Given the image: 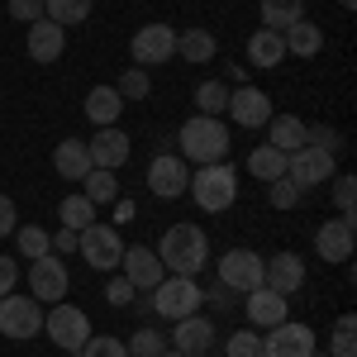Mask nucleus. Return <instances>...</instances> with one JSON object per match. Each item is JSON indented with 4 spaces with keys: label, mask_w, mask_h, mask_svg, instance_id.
<instances>
[{
    "label": "nucleus",
    "mask_w": 357,
    "mask_h": 357,
    "mask_svg": "<svg viewBox=\"0 0 357 357\" xmlns=\"http://www.w3.org/2000/svg\"><path fill=\"white\" fill-rule=\"evenodd\" d=\"M153 252H158V262L167 267V276H195L205 262H210L205 229H195V224H172Z\"/></svg>",
    "instance_id": "f257e3e1"
},
{
    "label": "nucleus",
    "mask_w": 357,
    "mask_h": 357,
    "mask_svg": "<svg viewBox=\"0 0 357 357\" xmlns=\"http://www.w3.org/2000/svg\"><path fill=\"white\" fill-rule=\"evenodd\" d=\"M176 143H181V158L210 167V162H224V153H229V129H224L215 114H195V119L181 124Z\"/></svg>",
    "instance_id": "f03ea898"
},
{
    "label": "nucleus",
    "mask_w": 357,
    "mask_h": 357,
    "mask_svg": "<svg viewBox=\"0 0 357 357\" xmlns=\"http://www.w3.org/2000/svg\"><path fill=\"white\" fill-rule=\"evenodd\" d=\"M186 191L195 195L200 210H229L234 195H238V176H234V167H229V162H210V167H200V172L191 176Z\"/></svg>",
    "instance_id": "7ed1b4c3"
},
{
    "label": "nucleus",
    "mask_w": 357,
    "mask_h": 357,
    "mask_svg": "<svg viewBox=\"0 0 357 357\" xmlns=\"http://www.w3.org/2000/svg\"><path fill=\"white\" fill-rule=\"evenodd\" d=\"M205 305V291L195 286V276H162L153 286V310L167 314V319H186Z\"/></svg>",
    "instance_id": "20e7f679"
},
{
    "label": "nucleus",
    "mask_w": 357,
    "mask_h": 357,
    "mask_svg": "<svg viewBox=\"0 0 357 357\" xmlns=\"http://www.w3.org/2000/svg\"><path fill=\"white\" fill-rule=\"evenodd\" d=\"M67 286H72V272H67V262L57 252H43V257L29 262V291H33L38 305H57L67 296Z\"/></svg>",
    "instance_id": "39448f33"
},
{
    "label": "nucleus",
    "mask_w": 357,
    "mask_h": 357,
    "mask_svg": "<svg viewBox=\"0 0 357 357\" xmlns=\"http://www.w3.org/2000/svg\"><path fill=\"white\" fill-rule=\"evenodd\" d=\"M43 329H48V338H53L62 353H82V343L91 338V319H86L77 305L57 301L48 314H43Z\"/></svg>",
    "instance_id": "423d86ee"
},
{
    "label": "nucleus",
    "mask_w": 357,
    "mask_h": 357,
    "mask_svg": "<svg viewBox=\"0 0 357 357\" xmlns=\"http://www.w3.org/2000/svg\"><path fill=\"white\" fill-rule=\"evenodd\" d=\"M77 252H82L96 272H110V267H119V257H124V238H119V229H110V224H91V229H82V238H77Z\"/></svg>",
    "instance_id": "0eeeda50"
},
{
    "label": "nucleus",
    "mask_w": 357,
    "mask_h": 357,
    "mask_svg": "<svg viewBox=\"0 0 357 357\" xmlns=\"http://www.w3.org/2000/svg\"><path fill=\"white\" fill-rule=\"evenodd\" d=\"M286 176L301 186V191H310V186H324V181H333L338 172H333V153H324V148H296V153H286Z\"/></svg>",
    "instance_id": "6e6552de"
},
{
    "label": "nucleus",
    "mask_w": 357,
    "mask_h": 357,
    "mask_svg": "<svg viewBox=\"0 0 357 357\" xmlns=\"http://www.w3.org/2000/svg\"><path fill=\"white\" fill-rule=\"evenodd\" d=\"M43 329V305L33 296H0V333L5 338H33Z\"/></svg>",
    "instance_id": "1a4fd4ad"
},
{
    "label": "nucleus",
    "mask_w": 357,
    "mask_h": 357,
    "mask_svg": "<svg viewBox=\"0 0 357 357\" xmlns=\"http://www.w3.org/2000/svg\"><path fill=\"white\" fill-rule=\"evenodd\" d=\"M220 281L229 291H257L262 286V257L252 252V248H229L220 257Z\"/></svg>",
    "instance_id": "9d476101"
},
{
    "label": "nucleus",
    "mask_w": 357,
    "mask_h": 357,
    "mask_svg": "<svg viewBox=\"0 0 357 357\" xmlns=\"http://www.w3.org/2000/svg\"><path fill=\"white\" fill-rule=\"evenodd\" d=\"M314 353V329L310 324H291L281 319L272 333H262V357H310Z\"/></svg>",
    "instance_id": "9b49d317"
},
{
    "label": "nucleus",
    "mask_w": 357,
    "mask_h": 357,
    "mask_svg": "<svg viewBox=\"0 0 357 357\" xmlns=\"http://www.w3.org/2000/svg\"><path fill=\"white\" fill-rule=\"evenodd\" d=\"M186 186H191V172H186V162L176 153H158L148 162V191L158 195V200H176Z\"/></svg>",
    "instance_id": "f8f14e48"
},
{
    "label": "nucleus",
    "mask_w": 357,
    "mask_h": 357,
    "mask_svg": "<svg viewBox=\"0 0 357 357\" xmlns=\"http://www.w3.org/2000/svg\"><path fill=\"white\" fill-rule=\"evenodd\" d=\"M129 48H134L138 67H158V62H167V57H176V29L172 24H143Z\"/></svg>",
    "instance_id": "ddd939ff"
},
{
    "label": "nucleus",
    "mask_w": 357,
    "mask_h": 357,
    "mask_svg": "<svg viewBox=\"0 0 357 357\" xmlns=\"http://www.w3.org/2000/svg\"><path fill=\"white\" fill-rule=\"evenodd\" d=\"M262 286H272L276 296H296L305 286V257L301 252H276V257H267L262 262Z\"/></svg>",
    "instance_id": "4468645a"
},
{
    "label": "nucleus",
    "mask_w": 357,
    "mask_h": 357,
    "mask_svg": "<svg viewBox=\"0 0 357 357\" xmlns=\"http://www.w3.org/2000/svg\"><path fill=\"white\" fill-rule=\"evenodd\" d=\"M167 348L181 357H205L215 348V324L200 314H186V319H176V333H167Z\"/></svg>",
    "instance_id": "2eb2a0df"
},
{
    "label": "nucleus",
    "mask_w": 357,
    "mask_h": 357,
    "mask_svg": "<svg viewBox=\"0 0 357 357\" xmlns=\"http://www.w3.org/2000/svg\"><path fill=\"white\" fill-rule=\"evenodd\" d=\"M353 243H357V224L348 220V215L319 224V234H314V252H319L324 262H348V257H353Z\"/></svg>",
    "instance_id": "dca6fc26"
},
{
    "label": "nucleus",
    "mask_w": 357,
    "mask_h": 357,
    "mask_svg": "<svg viewBox=\"0 0 357 357\" xmlns=\"http://www.w3.org/2000/svg\"><path fill=\"white\" fill-rule=\"evenodd\" d=\"M224 114H234V124H243V129H262L272 119V100H267V91L243 86V91H229V110Z\"/></svg>",
    "instance_id": "f3484780"
},
{
    "label": "nucleus",
    "mask_w": 357,
    "mask_h": 357,
    "mask_svg": "<svg viewBox=\"0 0 357 357\" xmlns=\"http://www.w3.org/2000/svg\"><path fill=\"white\" fill-rule=\"evenodd\" d=\"M86 153H91V167L114 172V167L129 162V134H124V129H114V124H105V129H96V138L86 143Z\"/></svg>",
    "instance_id": "a211bd4d"
},
{
    "label": "nucleus",
    "mask_w": 357,
    "mask_h": 357,
    "mask_svg": "<svg viewBox=\"0 0 357 357\" xmlns=\"http://www.w3.org/2000/svg\"><path fill=\"white\" fill-rule=\"evenodd\" d=\"M119 262H124V276L134 281V291H153V286L167 276V267L158 262V252H153V248H143V243L124 248V257H119Z\"/></svg>",
    "instance_id": "6ab92c4d"
},
{
    "label": "nucleus",
    "mask_w": 357,
    "mask_h": 357,
    "mask_svg": "<svg viewBox=\"0 0 357 357\" xmlns=\"http://www.w3.org/2000/svg\"><path fill=\"white\" fill-rule=\"evenodd\" d=\"M67 48V29L53 24V20H33L29 24V57L33 62H57Z\"/></svg>",
    "instance_id": "aec40b11"
},
{
    "label": "nucleus",
    "mask_w": 357,
    "mask_h": 357,
    "mask_svg": "<svg viewBox=\"0 0 357 357\" xmlns=\"http://www.w3.org/2000/svg\"><path fill=\"white\" fill-rule=\"evenodd\" d=\"M243 310H248V319H252L257 329H272V324L286 319V296H276L272 286H257V291L243 296Z\"/></svg>",
    "instance_id": "412c9836"
},
{
    "label": "nucleus",
    "mask_w": 357,
    "mask_h": 357,
    "mask_svg": "<svg viewBox=\"0 0 357 357\" xmlns=\"http://www.w3.org/2000/svg\"><path fill=\"white\" fill-rule=\"evenodd\" d=\"M53 167H57L62 181H82L86 172H91V153H86V143H82V138H62V143L53 148Z\"/></svg>",
    "instance_id": "4be33fe9"
},
{
    "label": "nucleus",
    "mask_w": 357,
    "mask_h": 357,
    "mask_svg": "<svg viewBox=\"0 0 357 357\" xmlns=\"http://www.w3.org/2000/svg\"><path fill=\"white\" fill-rule=\"evenodd\" d=\"M124 114V100H119V91L114 86H96L91 96H86V119L96 124V129H105Z\"/></svg>",
    "instance_id": "5701e85b"
},
{
    "label": "nucleus",
    "mask_w": 357,
    "mask_h": 357,
    "mask_svg": "<svg viewBox=\"0 0 357 357\" xmlns=\"http://www.w3.org/2000/svg\"><path fill=\"white\" fill-rule=\"evenodd\" d=\"M305 129H310V124H305V119H296V114H272V119H267V143H272V148H281V153H296V148H305Z\"/></svg>",
    "instance_id": "b1692460"
},
{
    "label": "nucleus",
    "mask_w": 357,
    "mask_h": 357,
    "mask_svg": "<svg viewBox=\"0 0 357 357\" xmlns=\"http://www.w3.org/2000/svg\"><path fill=\"white\" fill-rule=\"evenodd\" d=\"M281 43H286V53H296V57H314L324 48V29L310 24V20H296V24L281 33Z\"/></svg>",
    "instance_id": "393cba45"
},
{
    "label": "nucleus",
    "mask_w": 357,
    "mask_h": 357,
    "mask_svg": "<svg viewBox=\"0 0 357 357\" xmlns=\"http://www.w3.org/2000/svg\"><path fill=\"white\" fill-rule=\"evenodd\" d=\"M248 57H252V67H276V62L286 57L281 33H276V29H257V33L248 38Z\"/></svg>",
    "instance_id": "a878e982"
},
{
    "label": "nucleus",
    "mask_w": 357,
    "mask_h": 357,
    "mask_svg": "<svg viewBox=\"0 0 357 357\" xmlns=\"http://www.w3.org/2000/svg\"><path fill=\"white\" fill-rule=\"evenodd\" d=\"M248 172H252L257 181H276V176H286V153L272 148V143H262V148L248 153Z\"/></svg>",
    "instance_id": "bb28decb"
},
{
    "label": "nucleus",
    "mask_w": 357,
    "mask_h": 357,
    "mask_svg": "<svg viewBox=\"0 0 357 357\" xmlns=\"http://www.w3.org/2000/svg\"><path fill=\"white\" fill-rule=\"evenodd\" d=\"M296 20H305V0H262V24L267 29L286 33Z\"/></svg>",
    "instance_id": "cd10ccee"
},
{
    "label": "nucleus",
    "mask_w": 357,
    "mask_h": 357,
    "mask_svg": "<svg viewBox=\"0 0 357 357\" xmlns=\"http://www.w3.org/2000/svg\"><path fill=\"white\" fill-rule=\"evenodd\" d=\"M176 53L186 57V62H210V57H215V33H210V29H186V33H176Z\"/></svg>",
    "instance_id": "c85d7f7f"
},
{
    "label": "nucleus",
    "mask_w": 357,
    "mask_h": 357,
    "mask_svg": "<svg viewBox=\"0 0 357 357\" xmlns=\"http://www.w3.org/2000/svg\"><path fill=\"white\" fill-rule=\"evenodd\" d=\"M57 220H62V229L82 234V229H91V224H96V205H91L86 195H67V200L57 205Z\"/></svg>",
    "instance_id": "c756f323"
},
{
    "label": "nucleus",
    "mask_w": 357,
    "mask_h": 357,
    "mask_svg": "<svg viewBox=\"0 0 357 357\" xmlns=\"http://www.w3.org/2000/svg\"><path fill=\"white\" fill-rule=\"evenodd\" d=\"M82 181H86L82 195L91 200V205H110V200H119V181H114V172H105V167H91Z\"/></svg>",
    "instance_id": "7c9ffc66"
},
{
    "label": "nucleus",
    "mask_w": 357,
    "mask_h": 357,
    "mask_svg": "<svg viewBox=\"0 0 357 357\" xmlns=\"http://www.w3.org/2000/svg\"><path fill=\"white\" fill-rule=\"evenodd\" d=\"M86 15H91V0H43V20H53L62 29L82 24Z\"/></svg>",
    "instance_id": "2f4dec72"
},
{
    "label": "nucleus",
    "mask_w": 357,
    "mask_h": 357,
    "mask_svg": "<svg viewBox=\"0 0 357 357\" xmlns=\"http://www.w3.org/2000/svg\"><path fill=\"white\" fill-rule=\"evenodd\" d=\"M195 110L220 119V114L229 110V86H224V82H200V86H195Z\"/></svg>",
    "instance_id": "473e14b6"
},
{
    "label": "nucleus",
    "mask_w": 357,
    "mask_h": 357,
    "mask_svg": "<svg viewBox=\"0 0 357 357\" xmlns=\"http://www.w3.org/2000/svg\"><path fill=\"white\" fill-rule=\"evenodd\" d=\"M124 353L129 357H162L167 353V333H158V329H138L129 343H124Z\"/></svg>",
    "instance_id": "72a5a7b5"
},
{
    "label": "nucleus",
    "mask_w": 357,
    "mask_h": 357,
    "mask_svg": "<svg viewBox=\"0 0 357 357\" xmlns=\"http://www.w3.org/2000/svg\"><path fill=\"white\" fill-rule=\"evenodd\" d=\"M267 200H272L276 210H296L305 200V191L291 181V176H276V181H267Z\"/></svg>",
    "instance_id": "f704fd0d"
},
{
    "label": "nucleus",
    "mask_w": 357,
    "mask_h": 357,
    "mask_svg": "<svg viewBox=\"0 0 357 357\" xmlns=\"http://www.w3.org/2000/svg\"><path fill=\"white\" fill-rule=\"evenodd\" d=\"M333 357H357V319L353 314H338V324H333Z\"/></svg>",
    "instance_id": "c9c22d12"
},
{
    "label": "nucleus",
    "mask_w": 357,
    "mask_h": 357,
    "mask_svg": "<svg viewBox=\"0 0 357 357\" xmlns=\"http://www.w3.org/2000/svg\"><path fill=\"white\" fill-rule=\"evenodd\" d=\"M114 91H119V100H143V96L153 91V82H148V72H143V67H129V72L119 77Z\"/></svg>",
    "instance_id": "e433bc0d"
},
{
    "label": "nucleus",
    "mask_w": 357,
    "mask_h": 357,
    "mask_svg": "<svg viewBox=\"0 0 357 357\" xmlns=\"http://www.w3.org/2000/svg\"><path fill=\"white\" fill-rule=\"evenodd\" d=\"M224 357H262V333H229V348H224Z\"/></svg>",
    "instance_id": "4c0bfd02"
},
{
    "label": "nucleus",
    "mask_w": 357,
    "mask_h": 357,
    "mask_svg": "<svg viewBox=\"0 0 357 357\" xmlns=\"http://www.w3.org/2000/svg\"><path fill=\"white\" fill-rule=\"evenodd\" d=\"M82 357H129V353H124V343L110 338V333H91L82 343Z\"/></svg>",
    "instance_id": "58836bf2"
},
{
    "label": "nucleus",
    "mask_w": 357,
    "mask_h": 357,
    "mask_svg": "<svg viewBox=\"0 0 357 357\" xmlns=\"http://www.w3.org/2000/svg\"><path fill=\"white\" fill-rule=\"evenodd\" d=\"M43 252H53L48 234L43 229H20V257H43Z\"/></svg>",
    "instance_id": "ea45409f"
},
{
    "label": "nucleus",
    "mask_w": 357,
    "mask_h": 357,
    "mask_svg": "<svg viewBox=\"0 0 357 357\" xmlns=\"http://www.w3.org/2000/svg\"><path fill=\"white\" fill-rule=\"evenodd\" d=\"M305 143H310V148H324V153H333V158H338V148H343V134L319 124V129H305Z\"/></svg>",
    "instance_id": "a19ab883"
},
{
    "label": "nucleus",
    "mask_w": 357,
    "mask_h": 357,
    "mask_svg": "<svg viewBox=\"0 0 357 357\" xmlns=\"http://www.w3.org/2000/svg\"><path fill=\"white\" fill-rule=\"evenodd\" d=\"M353 200H357V181L353 176H333V205L353 220Z\"/></svg>",
    "instance_id": "79ce46f5"
},
{
    "label": "nucleus",
    "mask_w": 357,
    "mask_h": 357,
    "mask_svg": "<svg viewBox=\"0 0 357 357\" xmlns=\"http://www.w3.org/2000/svg\"><path fill=\"white\" fill-rule=\"evenodd\" d=\"M134 296H138V291H134V281H129V276H114L110 286H105V301L119 305V310H124V305H134Z\"/></svg>",
    "instance_id": "37998d69"
},
{
    "label": "nucleus",
    "mask_w": 357,
    "mask_h": 357,
    "mask_svg": "<svg viewBox=\"0 0 357 357\" xmlns=\"http://www.w3.org/2000/svg\"><path fill=\"white\" fill-rule=\"evenodd\" d=\"M10 15L20 24H33V20H43V0H10Z\"/></svg>",
    "instance_id": "c03bdc74"
},
{
    "label": "nucleus",
    "mask_w": 357,
    "mask_h": 357,
    "mask_svg": "<svg viewBox=\"0 0 357 357\" xmlns=\"http://www.w3.org/2000/svg\"><path fill=\"white\" fill-rule=\"evenodd\" d=\"M77 238H82V234H72V229H57V234H48V248H53L57 257H67V252H77Z\"/></svg>",
    "instance_id": "a18cd8bd"
},
{
    "label": "nucleus",
    "mask_w": 357,
    "mask_h": 357,
    "mask_svg": "<svg viewBox=\"0 0 357 357\" xmlns=\"http://www.w3.org/2000/svg\"><path fill=\"white\" fill-rule=\"evenodd\" d=\"M234 296H238V291H229V286H224V281H215V286H210V291H205V301L215 305V310H234Z\"/></svg>",
    "instance_id": "49530a36"
},
{
    "label": "nucleus",
    "mask_w": 357,
    "mask_h": 357,
    "mask_svg": "<svg viewBox=\"0 0 357 357\" xmlns=\"http://www.w3.org/2000/svg\"><path fill=\"white\" fill-rule=\"evenodd\" d=\"M15 281H20V262L15 257H0V296H10Z\"/></svg>",
    "instance_id": "de8ad7c7"
},
{
    "label": "nucleus",
    "mask_w": 357,
    "mask_h": 357,
    "mask_svg": "<svg viewBox=\"0 0 357 357\" xmlns=\"http://www.w3.org/2000/svg\"><path fill=\"white\" fill-rule=\"evenodd\" d=\"M5 234H15V200L10 195H0V238Z\"/></svg>",
    "instance_id": "09e8293b"
},
{
    "label": "nucleus",
    "mask_w": 357,
    "mask_h": 357,
    "mask_svg": "<svg viewBox=\"0 0 357 357\" xmlns=\"http://www.w3.org/2000/svg\"><path fill=\"white\" fill-rule=\"evenodd\" d=\"M338 5H348V10H353V5H357V0H338Z\"/></svg>",
    "instance_id": "8fccbe9b"
},
{
    "label": "nucleus",
    "mask_w": 357,
    "mask_h": 357,
    "mask_svg": "<svg viewBox=\"0 0 357 357\" xmlns=\"http://www.w3.org/2000/svg\"><path fill=\"white\" fill-rule=\"evenodd\" d=\"M162 357H181V353H172V348H167V353H162Z\"/></svg>",
    "instance_id": "3c124183"
},
{
    "label": "nucleus",
    "mask_w": 357,
    "mask_h": 357,
    "mask_svg": "<svg viewBox=\"0 0 357 357\" xmlns=\"http://www.w3.org/2000/svg\"><path fill=\"white\" fill-rule=\"evenodd\" d=\"M310 357H329V353H310Z\"/></svg>",
    "instance_id": "603ef678"
},
{
    "label": "nucleus",
    "mask_w": 357,
    "mask_h": 357,
    "mask_svg": "<svg viewBox=\"0 0 357 357\" xmlns=\"http://www.w3.org/2000/svg\"><path fill=\"white\" fill-rule=\"evenodd\" d=\"M67 357H82V353H67Z\"/></svg>",
    "instance_id": "864d4df0"
}]
</instances>
